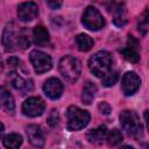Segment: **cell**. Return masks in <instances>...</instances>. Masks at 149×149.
<instances>
[{"label": "cell", "mask_w": 149, "mask_h": 149, "mask_svg": "<svg viewBox=\"0 0 149 149\" xmlns=\"http://www.w3.org/2000/svg\"><path fill=\"white\" fill-rule=\"evenodd\" d=\"M88 68L91 72L99 78H104L112 71L113 68V57L107 51H98L91 56L88 59Z\"/></svg>", "instance_id": "cell-1"}, {"label": "cell", "mask_w": 149, "mask_h": 149, "mask_svg": "<svg viewBox=\"0 0 149 149\" xmlns=\"http://www.w3.org/2000/svg\"><path fill=\"white\" fill-rule=\"evenodd\" d=\"M61 74L70 83H74L81 72V63L72 56H64L58 64Z\"/></svg>", "instance_id": "cell-2"}, {"label": "cell", "mask_w": 149, "mask_h": 149, "mask_svg": "<svg viewBox=\"0 0 149 149\" xmlns=\"http://www.w3.org/2000/svg\"><path fill=\"white\" fill-rule=\"evenodd\" d=\"M66 118H68V129L76 132L80 130L84 127L87 126L90 122V113L85 109H81L77 106H70L66 111Z\"/></svg>", "instance_id": "cell-3"}, {"label": "cell", "mask_w": 149, "mask_h": 149, "mask_svg": "<svg viewBox=\"0 0 149 149\" xmlns=\"http://www.w3.org/2000/svg\"><path fill=\"white\" fill-rule=\"evenodd\" d=\"M120 123L123 130L130 136H141L143 132L142 123L139 115L134 111L126 109L120 114Z\"/></svg>", "instance_id": "cell-4"}, {"label": "cell", "mask_w": 149, "mask_h": 149, "mask_svg": "<svg viewBox=\"0 0 149 149\" xmlns=\"http://www.w3.org/2000/svg\"><path fill=\"white\" fill-rule=\"evenodd\" d=\"M21 30L14 22L6 24L2 33V45L6 51H15L20 48L21 42Z\"/></svg>", "instance_id": "cell-5"}, {"label": "cell", "mask_w": 149, "mask_h": 149, "mask_svg": "<svg viewBox=\"0 0 149 149\" xmlns=\"http://www.w3.org/2000/svg\"><path fill=\"white\" fill-rule=\"evenodd\" d=\"M81 22L83 24L90 29V30H99L101 28H104L105 26V20L102 17V15L100 14V12L93 7V6H88L84 14H83V19H81Z\"/></svg>", "instance_id": "cell-6"}, {"label": "cell", "mask_w": 149, "mask_h": 149, "mask_svg": "<svg viewBox=\"0 0 149 149\" xmlns=\"http://www.w3.org/2000/svg\"><path fill=\"white\" fill-rule=\"evenodd\" d=\"M29 58H30L33 68L37 74H41V73L49 71L52 66L51 57L41 50H33L29 55Z\"/></svg>", "instance_id": "cell-7"}, {"label": "cell", "mask_w": 149, "mask_h": 149, "mask_svg": "<svg viewBox=\"0 0 149 149\" xmlns=\"http://www.w3.org/2000/svg\"><path fill=\"white\" fill-rule=\"evenodd\" d=\"M45 109V102L41 97H30L22 104V112L24 115L35 118L41 115Z\"/></svg>", "instance_id": "cell-8"}, {"label": "cell", "mask_w": 149, "mask_h": 149, "mask_svg": "<svg viewBox=\"0 0 149 149\" xmlns=\"http://www.w3.org/2000/svg\"><path fill=\"white\" fill-rule=\"evenodd\" d=\"M141 85V79L134 71H128L123 74L121 79V90L125 95L134 94Z\"/></svg>", "instance_id": "cell-9"}, {"label": "cell", "mask_w": 149, "mask_h": 149, "mask_svg": "<svg viewBox=\"0 0 149 149\" xmlns=\"http://www.w3.org/2000/svg\"><path fill=\"white\" fill-rule=\"evenodd\" d=\"M139 48H140V43L136 38H134L133 36H128V42L127 45L120 50V52L122 54V56L130 63H137L140 61V52H139Z\"/></svg>", "instance_id": "cell-10"}, {"label": "cell", "mask_w": 149, "mask_h": 149, "mask_svg": "<svg viewBox=\"0 0 149 149\" xmlns=\"http://www.w3.org/2000/svg\"><path fill=\"white\" fill-rule=\"evenodd\" d=\"M43 91L47 97H49L52 100H56L63 94L64 85L58 78H49L43 84Z\"/></svg>", "instance_id": "cell-11"}, {"label": "cell", "mask_w": 149, "mask_h": 149, "mask_svg": "<svg viewBox=\"0 0 149 149\" xmlns=\"http://www.w3.org/2000/svg\"><path fill=\"white\" fill-rule=\"evenodd\" d=\"M38 15V7L35 2H22L17 6V16L21 21L28 22Z\"/></svg>", "instance_id": "cell-12"}, {"label": "cell", "mask_w": 149, "mask_h": 149, "mask_svg": "<svg viewBox=\"0 0 149 149\" xmlns=\"http://www.w3.org/2000/svg\"><path fill=\"white\" fill-rule=\"evenodd\" d=\"M8 80H9V83L12 84V86H13L15 90L21 91L22 94H23V93H27V92H29V91H31L33 87H34L33 81H31L30 79L27 80V79L22 78L16 71H10V72L8 73Z\"/></svg>", "instance_id": "cell-13"}, {"label": "cell", "mask_w": 149, "mask_h": 149, "mask_svg": "<svg viewBox=\"0 0 149 149\" xmlns=\"http://www.w3.org/2000/svg\"><path fill=\"white\" fill-rule=\"evenodd\" d=\"M27 136L29 142L37 148H42L44 146V134L40 126L37 125H29L26 129Z\"/></svg>", "instance_id": "cell-14"}, {"label": "cell", "mask_w": 149, "mask_h": 149, "mask_svg": "<svg viewBox=\"0 0 149 149\" xmlns=\"http://www.w3.org/2000/svg\"><path fill=\"white\" fill-rule=\"evenodd\" d=\"M108 12L113 14V21L118 27H122L127 23V16H126V8L123 3L120 2H113L108 7Z\"/></svg>", "instance_id": "cell-15"}, {"label": "cell", "mask_w": 149, "mask_h": 149, "mask_svg": "<svg viewBox=\"0 0 149 149\" xmlns=\"http://www.w3.org/2000/svg\"><path fill=\"white\" fill-rule=\"evenodd\" d=\"M0 106L10 114L15 112L14 98L5 86H0Z\"/></svg>", "instance_id": "cell-16"}, {"label": "cell", "mask_w": 149, "mask_h": 149, "mask_svg": "<svg viewBox=\"0 0 149 149\" xmlns=\"http://www.w3.org/2000/svg\"><path fill=\"white\" fill-rule=\"evenodd\" d=\"M31 34H33L34 43L36 45H38V47H45L50 41L49 33H48L47 28H44L43 26H36L33 29Z\"/></svg>", "instance_id": "cell-17"}, {"label": "cell", "mask_w": 149, "mask_h": 149, "mask_svg": "<svg viewBox=\"0 0 149 149\" xmlns=\"http://www.w3.org/2000/svg\"><path fill=\"white\" fill-rule=\"evenodd\" d=\"M107 128L106 126L101 125L99 126L98 128L95 129H91L88 133H87V140L93 143V144H101L104 141H106V137H107Z\"/></svg>", "instance_id": "cell-18"}, {"label": "cell", "mask_w": 149, "mask_h": 149, "mask_svg": "<svg viewBox=\"0 0 149 149\" xmlns=\"http://www.w3.org/2000/svg\"><path fill=\"white\" fill-rule=\"evenodd\" d=\"M95 93H97V86L95 84L91 83V81H87L83 88V93H81V101L85 104V105H90L94 97H95Z\"/></svg>", "instance_id": "cell-19"}, {"label": "cell", "mask_w": 149, "mask_h": 149, "mask_svg": "<svg viewBox=\"0 0 149 149\" xmlns=\"http://www.w3.org/2000/svg\"><path fill=\"white\" fill-rule=\"evenodd\" d=\"M2 143L7 149H20L22 144V136L19 134H8L2 139Z\"/></svg>", "instance_id": "cell-20"}, {"label": "cell", "mask_w": 149, "mask_h": 149, "mask_svg": "<svg viewBox=\"0 0 149 149\" xmlns=\"http://www.w3.org/2000/svg\"><path fill=\"white\" fill-rule=\"evenodd\" d=\"M76 43H77V47H78V49L80 51H87L94 44L93 40L88 35H86V34H79V35H77Z\"/></svg>", "instance_id": "cell-21"}, {"label": "cell", "mask_w": 149, "mask_h": 149, "mask_svg": "<svg viewBox=\"0 0 149 149\" xmlns=\"http://www.w3.org/2000/svg\"><path fill=\"white\" fill-rule=\"evenodd\" d=\"M122 140H123V136H122L121 132L119 129H116V128H114V129H112V130H109L107 133L106 141H107V144L109 147H116V146H119L122 142Z\"/></svg>", "instance_id": "cell-22"}, {"label": "cell", "mask_w": 149, "mask_h": 149, "mask_svg": "<svg viewBox=\"0 0 149 149\" xmlns=\"http://www.w3.org/2000/svg\"><path fill=\"white\" fill-rule=\"evenodd\" d=\"M118 79H119V72L115 70V71H111L108 74H106L102 79H101V81H102V85L104 86H106V87H109V86H113L116 81H118Z\"/></svg>", "instance_id": "cell-23"}, {"label": "cell", "mask_w": 149, "mask_h": 149, "mask_svg": "<svg viewBox=\"0 0 149 149\" xmlns=\"http://www.w3.org/2000/svg\"><path fill=\"white\" fill-rule=\"evenodd\" d=\"M148 10H144V13L142 14V16H141V19H140V21H139V24H137V28H139V30L141 31V34L142 35H146L147 33H148Z\"/></svg>", "instance_id": "cell-24"}, {"label": "cell", "mask_w": 149, "mask_h": 149, "mask_svg": "<svg viewBox=\"0 0 149 149\" xmlns=\"http://www.w3.org/2000/svg\"><path fill=\"white\" fill-rule=\"evenodd\" d=\"M30 45V36L29 31L27 28H22L21 30V42H20V48L21 49H27Z\"/></svg>", "instance_id": "cell-25"}, {"label": "cell", "mask_w": 149, "mask_h": 149, "mask_svg": "<svg viewBox=\"0 0 149 149\" xmlns=\"http://www.w3.org/2000/svg\"><path fill=\"white\" fill-rule=\"evenodd\" d=\"M58 120H59V116H58L57 109H55V108L51 109V112H50V114L48 115V119H47L48 125L51 126V127H55V126L58 123Z\"/></svg>", "instance_id": "cell-26"}, {"label": "cell", "mask_w": 149, "mask_h": 149, "mask_svg": "<svg viewBox=\"0 0 149 149\" xmlns=\"http://www.w3.org/2000/svg\"><path fill=\"white\" fill-rule=\"evenodd\" d=\"M98 108H99L100 113H101V114H104V115H108V114L111 113V111H112L111 106H109L106 101L100 102V104H99V106H98Z\"/></svg>", "instance_id": "cell-27"}, {"label": "cell", "mask_w": 149, "mask_h": 149, "mask_svg": "<svg viewBox=\"0 0 149 149\" xmlns=\"http://www.w3.org/2000/svg\"><path fill=\"white\" fill-rule=\"evenodd\" d=\"M7 64H8L12 69H15V68L19 66V64H20V59L16 58V57H9V58L7 59Z\"/></svg>", "instance_id": "cell-28"}, {"label": "cell", "mask_w": 149, "mask_h": 149, "mask_svg": "<svg viewBox=\"0 0 149 149\" xmlns=\"http://www.w3.org/2000/svg\"><path fill=\"white\" fill-rule=\"evenodd\" d=\"M47 5H48L51 9H58V8L62 6V2H61V1H48Z\"/></svg>", "instance_id": "cell-29"}, {"label": "cell", "mask_w": 149, "mask_h": 149, "mask_svg": "<svg viewBox=\"0 0 149 149\" xmlns=\"http://www.w3.org/2000/svg\"><path fill=\"white\" fill-rule=\"evenodd\" d=\"M3 70V64H2V59H1V54H0V72Z\"/></svg>", "instance_id": "cell-30"}, {"label": "cell", "mask_w": 149, "mask_h": 149, "mask_svg": "<svg viewBox=\"0 0 149 149\" xmlns=\"http://www.w3.org/2000/svg\"><path fill=\"white\" fill-rule=\"evenodd\" d=\"M3 130H5V127H3V125H2V122L0 121V134H1V133H2Z\"/></svg>", "instance_id": "cell-31"}, {"label": "cell", "mask_w": 149, "mask_h": 149, "mask_svg": "<svg viewBox=\"0 0 149 149\" xmlns=\"http://www.w3.org/2000/svg\"><path fill=\"white\" fill-rule=\"evenodd\" d=\"M120 149H134L133 147H130V146H122Z\"/></svg>", "instance_id": "cell-32"}]
</instances>
